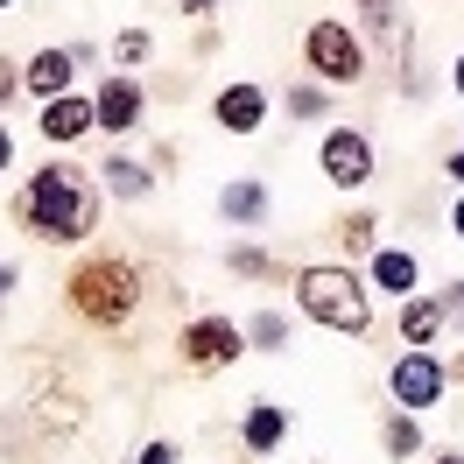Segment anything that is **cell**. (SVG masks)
I'll list each match as a JSON object with an SVG mask.
<instances>
[{
	"instance_id": "6da1fadb",
	"label": "cell",
	"mask_w": 464,
	"mask_h": 464,
	"mask_svg": "<svg viewBox=\"0 0 464 464\" xmlns=\"http://www.w3.org/2000/svg\"><path fill=\"white\" fill-rule=\"evenodd\" d=\"M22 226L35 232V239H85L92 218H99V204H92V190L78 183L71 169H43L29 176V190H22Z\"/></svg>"
},
{
	"instance_id": "7a4b0ae2",
	"label": "cell",
	"mask_w": 464,
	"mask_h": 464,
	"mask_svg": "<svg viewBox=\"0 0 464 464\" xmlns=\"http://www.w3.org/2000/svg\"><path fill=\"white\" fill-rule=\"evenodd\" d=\"M295 303L310 310L317 324H331V331H366V289H359V275H345V267H303L295 275Z\"/></svg>"
},
{
	"instance_id": "3957f363",
	"label": "cell",
	"mask_w": 464,
	"mask_h": 464,
	"mask_svg": "<svg viewBox=\"0 0 464 464\" xmlns=\"http://www.w3.org/2000/svg\"><path fill=\"white\" fill-rule=\"evenodd\" d=\"M134 289H141V282H134L127 261H92V267L71 275V303H78L92 324H120L134 310Z\"/></svg>"
},
{
	"instance_id": "277c9868",
	"label": "cell",
	"mask_w": 464,
	"mask_h": 464,
	"mask_svg": "<svg viewBox=\"0 0 464 464\" xmlns=\"http://www.w3.org/2000/svg\"><path fill=\"white\" fill-rule=\"evenodd\" d=\"M303 57H310V71H317L324 85H352V78L366 71L359 35H345V22H317V29H310V43H303Z\"/></svg>"
},
{
	"instance_id": "5b68a950",
	"label": "cell",
	"mask_w": 464,
	"mask_h": 464,
	"mask_svg": "<svg viewBox=\"0 0 464 464\" xmlns=\"http://www.w3.org/2000/svg\"><path fill=\"white\" fill-rule=\"evenodd\" d=\"M324 176H331L338 190H359V183L373 176V148H366V134H352V127L324 134Z\"/></svg>"
},
{
	"instance_id": "8992f818",
	"label": "cell",
	"mask_w": 464,
	"mask_h": 464,
	"mask_svg": "<svg viewBox=\"0 0 464 464\" xmlns=\"http://www.w3.org/2000/svg\"><path fill=\"white\" fill-rule=\"evenodd\" d=\"M239 345H246V338H239L226 317H204V324H190V331H183V359H190L198 373H211V366H232V359H239Z\"/></svg>"
},
{
	"instance_id": "52a82bcc",
	"label": "cell",
	"mask_w": 464,
	"mask_h": 464,
	"mask_svg": "<svg viewBox=\"0 0 464 464\" xmlns=\"http://www.w3.org/2000/svg\"><path fill=\"white\" fill-rule=\"evenodd\" d=\"M394 401H401V408H430V401H443V366H436L430 352H408L401 366H394Z\"/></svg>"
},
{
	"instance_id": "ba28073f",
	"label": "cell",
	"mask_w": 464,
	"mask_h": 464,
	"mask_svg": "<svg viewBox=\"0 0 464 464\" xmlns=\"http://www.w3.org/2000/svg\"><path fill=\"white\" fill-rule=\"evenodd\" d=\"M92 127H113V134L141 127V85L134 78H106L99 99H92Z\"/></svg>"
},
{
	"instance_id": "9c48e42d",
	"label": "cell",
	"mask_w": 464,
	"mask_h": 464,
	"mask_svg": "<svg viewBox=\"0 0 464 464\" xmlns=\"http://www.w3.org/2000/svg\"><path fill=\"white\" fill-rule=\"evenodd\" d=\"M261 113H267V92L261 85H226V92H218V127H226V134H254Z\"/></svg>"
},
{
	"instance_id": "30bf717a",
	"label": "cell",
	"mask_w": 464,
	"mask_h": 464,
	"mask_svg": "<svg viewBox=\"0 0 464 464\" xmlns=\"http://www.w3.org/2000/svg\"><path fill=\"white\" fill-rule=\"evenodd\" d=\"M85 127H92V106H85V99H71V92L43 106V134H50V141H78Z\"/></svg>"
},
{
	"instance_id": "8fae6325",
	"label": "cell",
	"mask_w": 464,
	"mask_h": 464,
	"mask_svg": "<svg viewBox=\"0 0 464 464\" xmlns=\"http://www.w3.org/2000/svg\"><path fill=\"white\" fill-rule=\"evenodd\" d=\"M282 436H289V415H282L275 401H261L254 415H246V450H275Z\"/></svg>"
},
{
	"instance_id": "7c38bea8",
	"label": "cell",
	"mask_w": 464,
	"mask_h": 464,
	"mask_svg": "<svg viewBox=\"0 0 464 464\" xmlns=\"http://www.w3.org/2000/svg\"><path fill=\"white\" fill-rule=\"evenodd\" d=\"M29 85L43 92V99H63V85H71V57H63V50H43V57L29 63Z\"/></svg>"
},
{
	"instance_id": "4fadbf2b",
	"label": "cell",
	"mask_w": 464,
	"mask_h": 464,
	"mask_svg": "<svg viewBox=\"0 0 464 464\" xmlns=\"http://www.w3.org/2000/svg\"><path fill=\"white\" fill-rule=\"evenodd\" d=\"M373 282H380V289H394V295H408V289H415V261H408V254H380Z\"/></svg>"
},
{
	"instance_id": "5bb4252c",
	"label": "cell",
	"mask_w": 464,
	"mask_h": 464,
	"mask_svg": "<svg viewBox=\"0 0 464 464\" xmlns=\"http://www.w3.org/2000/svg\"><path fill=\"white\" fill-rule=\"evenodd\" d=\"M436 324H443V310H436V303H408V310H401L408 345H430V338H436Z\"/></svg>"
},
{
	"instance_id": "9a60e30c",
	"label": "cell",
	"mask_w": 464,
	"mask_h": 464,
	"mask_svg": "<svg viewBox=\"0 0 464 464\" xmlns=\"http://www.w3.org/2000/svg\"><path fill=\"white\" fill-rule=\"evenodd\" d=\"M261 183H232V190H226V211H232V218H239V226H254V218H261Z\"/></svg>"
},
{
	"instance_id": "2e32d148",
	"label": "cell",
	"mask_w": 464,
	"mask_h": 464,
	"mask_svg": "<svg viewBox=\"0 0 464 464\" xmlns=\"http://www.w3.org/2000/svg\"><path fill=\"white\" fill-rule=\"evenodd\" d=\"M106 183H113L120 198H141V190H148V169H134V162H120V155H113V162H106Z\"/></svg>"
},
{
	"instance_id": "e0dca14e",
	"label": "cell",
	"mask_w": 464,
	"mask_h": 464,
	"mask_svg": "<svg viewBox=\"0 0 464 464\" xmlns=\"http://www.w3.org/2000/svg\"><path fill=\"white\" fill-rule=\"evenodd\" d=\"M415 443H422V436H415V422H408V415H394V422H387V450H394V458H408Z\"/></svg>"
},
{
	"instance_id": "ac0fdd59",
	"label": "cell",
	"mask_w": 464,
	"mask_h": 464,
	"mask_svg": "<svg viewBox=\"0 0 464 464\" xmlns=\"http://www.w3.org/2000/svg\"><path fill=\"white\" fill-rule=\"evenodd\" d=\"M141 57H148V35L127 29V35H120V63H141Z\"/></svg>"
},
{
	"instance_id": "d6986e66",
	"label": "cell",
	"mask_w": 464,
	"mask_h": 464,
	"mask_svg": "<svg viewBox=\"0 0 464 464\" xmlns=\"http://www.w3.org/2000/svg\"><path fill=\"white\" fill-rule=\"evenodd\" d=\"M373 239V218H345V246H366Z\"/></svg>"
},
{
	"instance_id": "ffe728a7",
	"label": "cell",
	"mask_w": 464,
	"mask_h": 464,
	"mask_svg": "<svg viewBox=\"0 0 464 464\" xmlns=\"http://www.w3.org/2000/svg\"><path fill=\"white\" fill-rule=\"evenodd\" d=\"M254 338H261V345H282V317H254Z\"/></svg>"
},
{
	"instance_id": "44dd1931",
	"label": "cell",
	"mask_w": 464,
	"mask_h": 464,
	"mask_svg": "<svg viewBox=\"0 0 464 464\" xmlns=\"http://www.w3.org/2000/svg\"><path fill=\"white\" fill-rule=\"evenodd\" d=\"M436 310H443V317H458V324H464V282H450V295H443Z\"/></svg>"
},
{
	"instance_id": "7402d4cb",
	"label": "cell",
	"mask_w": 464,
	"mask_h": 464,
	"mask_svg": "<svg viewBox=\"0 0 464 464\" xmlns=\"http://www.w3.org/2000/svg\"><path fill=\"white\" fill-rule=\"evenodd\" d=\"M134 464H176V450H169V443H148V450H141Z\"/></svg>"
},
{
	"instance_id": "603a6c76",
	"label": "cell",
	"mask_w": 464,
	"mask_h": 464,
	"mask_svg": "<svg viewBox=\"0 0 464 464\" xmlns=\"http://www.w3.org/2000/svg\"><path fill=\"white\" fill-rule=\"evenodd\" d=\"M7 162H14V134L0 127V169H7Z\"/></svg>"
},
{
	"instance_id": "cb8c5ba5",
	"label": "cell",
	"mask_w": 464,
	"mask_h": 464,
	"mask_svg": "<svg viewBox=\"0 0 464 464\" xmlns=\"http://www.w3.org/2000/svg\"><path fill=\"white\" fill-rule=\"evenodd\" d=\"M0 99H14V71H7V57H0Z\"/></svg>"
},
{
	"instance_id": "d4e9b609",
	"label": "cell",
	"mask_w": 464,
	"mask_h": 464,
	"mask_svg": "<svg viewBox=\"0 0 464 464\" xmlns=\"http://www.w3.org/2000/svg\"><path fill=\"white\" fill-rule=\"evenodd\" d=\"M450 226H458V239H464V198H458V211H450Z\"/></svg>"
},
{
	"instance_id": "484cf974",
	"label": "cell",
	"mask_w": 464,
	"mask_h": 464,
	"mask_svg": "<svg viewBox=\"0 0 464 464\" xmlns=\"http://www.w3.org/2000/svg\"><path fill=\"white\" fill-rule=\"evenodd\" d=\"M7 289H14V267H0V295H7Z\"/></svg>"
},
{
	"instance_id": "4316f807",
	"label": "cell",
	"mask_w": 464,
	"mask_h": 464,
	"mask_svg": "<svg viewBox=\"0 0 464 464\" xmlns=\"http://www.w3.org/2000/svg\"><path fill=\"white\" fill-rule=\"evenodd\" d=\"M183 7H190V14H204V7H218V0H183Z\"/></svg>"
},
{
	"instance_id": "83f0119b",
	"label": "cell",
	"mask_w": 464,
	"mask_h": 464,
	"mask_svg": "<svg viewBox=\"0 0 464 464\" xmlns=\"http://www.w3.org/2000/svg\"><path fill=\"white\" fill-rule=\"evenodd\" d=\"M450 176H464V155H458V162H450Z\"/></svg>"
},
{
	"instance_id": "f1b7e54d",
	"label": "cell",
	"mask_w": 464,
	"mask_h": 464,
	"mask_svg": "<svg viewBox=\"0 0 464 464\" xmlns=\"http://www.w3.org/2000/svg\"><path fill=\"white\" fill-rule=\"evenodd\" d=\"M458 92H464V57H458Z\"/></svg>"
},
{
	"instance_id": "f546056e",
	"label": "cell",
	"mask_w": 464,
	"mask_h": 464,
	"mask_svg": "<svg viewBox=\"0 0 464 464\" xmlns=\"http://www.w3.org/2000/svg\"><path fill=\"white\" fill-rule=\"evenodd\" d=\"M359 7H380V0H359Z\"/></svg>"
},
{
	"instance_id": "4dcf8cb0",
	"label": "cell",
	"mask_w": 464,
	"mask_h": 464,
	"mask_svg": "<svg viewBox=\"0 0 464 464\" xmlns=\"http://www.w3.org/2000/svg\"><path fill=\"white\" fill-rule=\"evenodd\" d=\"M443 464H464V458H443Z\"/></svg>"
},
{
	"instance_id": "1f68e13d",
	"label": "cell",
	"mask_w": 464,
	"mask_h": 464,
	"mask_svg": "<svg viewBox=\"0 0 464 464\" xmlns=\"http://www.w3.org/2000/svg\"><path fill=\"white\" fill-rule=\"evenodd\" d=\"M0 7H7V0H0Z\"/></svg>"
}]
</instances>
